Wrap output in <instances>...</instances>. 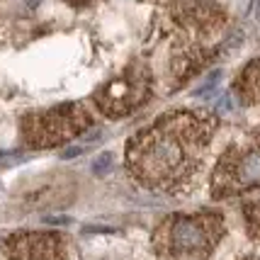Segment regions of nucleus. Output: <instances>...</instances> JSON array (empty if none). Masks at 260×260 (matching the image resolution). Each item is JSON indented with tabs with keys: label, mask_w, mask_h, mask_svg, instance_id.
<instances>
[{
	"label": "nucleus",
	"mask_w": 260,
	"mask_h": 260,
	"mask_svg": "<svg viewBox=\"0 0 260 260\" xmlns=\"http://www.w3.org/2000/svg\"><path fill=\"white\" fill-rule=\"evenodd\" d=\"M216 114L207 110H173L139 129L124 151L126 173L151 192H185L204 170Z\"/></svg>",
	"instance_id": "obj_1"
},
{
	"label": "nucleus",
	"mask_w": 260,
	"mask_h": 260,
	"mask_svg": "<svg viewBox=\"0 0 260 260\" xmlns=\"http://www.w3.org/2000/svg\"><path fill=\"white\" fill-rule=\"evenodd\" d=\"M226 234L219 212L170 214L153 231V250L163 260H207Z\"/></svg>",
	"instance_id": "obj_2"
},
{
	"label": "nucleus",
	"mask_w": 260,
	"mask_h": 260,
	"mask_svg": "<svg viewBox=\"0 0 260 260\" xmlns=\"http://www.w3.org/2000/svg\"><path fill=\"white\" fill-rule=\"evenodd\" d=\"M253 190H260V126L224 148L209 182L214 200H231Z\"/></svg>",
	"instance_id": "obj_3"
},
{
	"label": "nucleus",
	"mask_w": 260,
	"mask_h": 260,
	"mask_svg": "<svg viewBox=\"0 0 260 260\" xmlns=\"http://www.w3.org/2000/svg\"><path fill=\"white\" fill-rule=\"evenodd\" d=\"M92 129V114L83 102H63L22 117V141L29 148H56Z\"/></svg>",
	"instance_id": "obj_4"
},
{
	"label": "nucleus",
	"mask_w": 260,
	"mask_h": 260,
	"mask_svg": "<svg viewBox=\"0 0 260 260\" xmlns=\"http://www.w3.org/2000/svg\"><path fill=\"white\" fill-rule=\"evenodd\" d=\"M151 92H153L151 68L141 61H134L119 76L102 83L92 92V105L105 117L119 119V117H126V114L136 112L139 107H144L151 98Z\"/></svg>",
	"instance_id": "obj_5"
},
{
	"label": "nucleus",
	"mask_w": 260,
	"mask_h": 260,
	"mask_svg": "<svg viewBox=\"0 0 260 260\" xmlns=\"http://www.w3.org/2000/svg\"><path fill=\"white\" fill-rule=\"evenodd\" d=\"M173 27L192 39L216 34L226 24V8L221 0H158Z\"/></svg>",
	"instance_id": "obj_6"
},
{
	"label": "nucleus",
	"mask_w": 260,
	"mask_h": 260,
	"mask_svg": "<svg viewBox=\"0 0 260 260\" xmlns=\"http://www.w3.org/2000/svg\"><path fill=\"white\" fill-rule=\"evenodd\" d=\"M8 260H63L66 241L54 231H22L5 241Z\"/></svg>",
	"instance_id": "obj_7"
},
{
	"label": "nucleus",
	"mask_w": 260,
	"mask_h": 260,
	"mask_svg": "<svg viewBox=\"0 0 260 260\" xmlns=\"http://www.w3.org/2000/svg\"><path fill=\"white\" fill-rule=\"evenodd\" d=\"M234 95L241 105H260V58L250 61L248 66L238 73V78L234 80Z\"/></svg>",
	"instance_id": "obj_8"
},
{
	"label": "nucleus",
	"mask_w": 260,
	"mask_h": 260,
	"mask_svg": "<svg viewBox=\"0 0 260 260\" xmlns=\"http://www.w3.org/2000/svg\"><path fill=\"white\" fill-rule=\"evenodd\" d=\"M241 214H243V224H246L248 236L253 241H260V197L246 200L241 207Z\"/></svg>",
	"instance_id": "obj_9"
},
{
	"label": "nucleus",
	"mask_w": 260,
	"mask_h": 260,
	"mask_svg": "<svg viewBox=\"0 0 260 260\" xmlns=\"http://www.w3.org/2000/svg\"><path fill=\"white\" fill-rule=\"evenodd\" d=\"M110 166H112V153H102L100 158L95 160V166H92V170H95V173H102V170H105V168H110Z\"/></svg>",
	"instance_id": "obj_10"
},
{
	"label": "nucleus",
	"mask_w": 260,
	"mask_h": 260,
	"mask_svg": "<svg viewBox=\"0 0 260 260\" xmlns=\"http://www.w3.org/2000/svg\"><path fill=\"white\" fill-rule=\"evenodd\" d=\"M68 5H73V8H88L92 3H98V0H66Z\"/></svg>",
	"instance_id": "obj_11"
},
{
	"label": "nucleus",
	"mask_w": 260,
	"mask_h": 260,
	"mask_svg": "<svg viewBox=\"0 0 260 260\" xmlns=\"http://www.w3.org/2000/svg\"><path fill=\"white\" fill-rule=\"evenodd\" d=\"M255 17L260 20V0H255Z\"/></svg>",
	"instance_id": "obj_12"
},
{
	"label": "nucleus",
	"mask_w": 260,
	"mask_h": 260,
	"mask_svg": "<svg viewBox=\"0 0 260 260\" xmlns=\"http://www.w3.org/2000/svg\"><path fill=\"white\" fill-rule=\"evenodd\" d=\"M241 260H258V258H253V255H248V258H241Z\"/></svg>",
	"instance_id": "obj_13"
}]
</instances>
